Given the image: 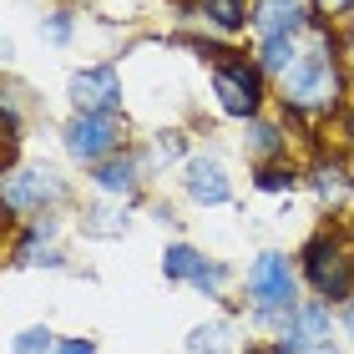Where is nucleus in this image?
Returning <instances> with one entry per match:
<instances>
[{
	"instance_id": "2",
	"label": "nucleus",
	"mask_w": 354,
	"mask_h": 354,
	"mask_svg": "<svg viewBox=\"0 0 354 354\" xmlns=\"http://www.w3.org/2000/svg\"><path fill=\"white\" fill-rule=\"evenodd\" d=\"M304 273L324 299H349L354 294V243L344 233H319L304 248Z\"/></svg>"
},
{
	"instance_id": "17",
	"label": "nucleus",
	"mask_w": 354,
	"mask_h": 354,
	"mask_svg": "<svg viewBox=\"0 0 354 354\" xmlns=\"http://www.w3.org/2000/svg\"><path fill=\"white\" fill-rule=\"evenodd\" d=\"M314 192H319L324 203H339V198H344V172L334 167V162L319 167V172H314Z\"/></svg>"
},
{
	"instance_id": "12",
	"label": "nucleus",
	"mask_w": 354,
	"mask_h": 354,
	"mask_svg": "<svg viewBox=\"0 0 354 354\" xmlns=\"http://www.w3.org/2000/svg\"><path fill=\"white\" fill-rule=\"evenodd\" d=\"M253 26H259L263 41H273V36H294V30H299V0H263L259 15H253Z\"/></svg>"
},
{
	"instance_id": "1",
	"label": "nucleus",
	"mask_w": 354,
	"mask_h": 354,
	"mask_svg": "<svg viewBox=\"0 0 354 354\" xmlns=\"http://www.w3.org/2000/svg\"><path fill=\"white\" fill-rule=\"evenodd\" d=\"M283 102L294 111H329L339 102V66L324 51L299 56L294 66L283 71Z\"/></svg>"
},
{
	"instance_id": "14",
	"label": "nucleus",
	"mask_w": 354,
	"mask_h": 354,
	"mask_svg": "<svg viewBox=\"0 0 354 354\" xmlns=\"http://www.w3.org/2000/svg\"><path fill=\"white\" fill-rule=\"evenodd\" d=\"M299 61V51H294V36H273V41H263V56H259V66L263 71H273V76H283L288 66Z\"/></svg>"
},
{
	"instance_id": "3",
	"label": "nucleus",
	"mask_w": 354,
	"mask_h": 354,
	"mask_svg": "<svg viewBox=\"0 0 354 354\" xmlns=\"http://www.w3.org/2000/svg\"><path fill=\"white\" fill-rule=\"evenodd\" d=\"M207 56H218V71H213V91H218V102L228 117H253L263 102V76L259 66H248L238 51H207Z\"/></svg>"
},
{
	"instance_id": "21",
	"label": "nucleus",
	"mask_w": 354,
	"mask_h": 354,
	"mask_svg": "<svg viewBox=\"0 0 354 354\" xmlns=\"http://www.w3.org/2000/svg\"><path fill=\"white\" fill-rule=\"evenodd\" d=\"M177 157H183V137L177 132H162L152 142V162H177Z\"/></svg>"
},
{
	"instance_id": "25",
	"label": "nucleus",
	"mask_w": 354,
	"mask_h": 354,
	"mask_svg": "<svg viewBox=\"0 0 354 354\" xmlns=\"http://www.w3.org/2000/svg\"><path fill=\"white\" fill-rule=\"evenodd\" d=\"M344 329H349V339H354V299H349V309H344Z\"/></svg>"
},
{
	"instance_id": "23",
	"label": "nucleus",
	"mask_w": 354,
	"mask_h": 354,
	"mask_svg": "<svg viewBox=\"0 0 354 354\" xmlns=\"http://www.w3.org/2000/svg\"><path fill=\"white\" fill-rule=\"evenodd\" d=\"M314 6H319V15H349L354 0H314Z\"/></svg>"
},
{
	"instance_id": "22",
	"label": "nucleus",
	"mask_w": 354,
	"mask_h": 354,
	"mask_svg": "<svg viewBox=\"0 0 354 354\" xmlns=\"http://www.w3.org/2000/svg\"><path fill=\"white\" fill-rule=\"evenodd\" d=\"M46 36H51V41H71V15H66V10H56L51 21H46Z\"/></svg>"
},
{
	"instance_id": "26",
	"label": "nucleus",
	"mask_w": 354,
	"mask_h": 354,
	"mask_svg": "<svg viewBox=\"0 0 354 354\" xmlns=\"http://www.w3.org/2000/svg\"><path fill=\"white\" fill-rule=\"evenodd\" d=\"M279 354H288V349H279ZM299 354H339V349H329V344H319V349H299Z\"/></svg>"
},
{
	"instance_id": "11",
	"label": "nucleus",
	"mask_w": 354,
	"mask_h": 354,
	"mask_svg": "<svg viewBox=\"0 0 354 354\" xmlns=\"http://www.w3.org/2000/svg\"><path fill=\"white\" fill-rule=\"evenodd\" d=\"M91 183L102 187V192H117V198H127V192H137V183H142V157H132V152H111L106 162L91 167Z\"/></svg>"
},
{
	"instance_id": "15",
	"label": "nucleus",
	"mask_w": 354,
	"mask_h": 354,
	"mask_svg": "<svg viewBox=\"0 0 354 354\" xmlns=\"http://www.w3.org/2000/svg\"><path fill=\"white\" fill-rule=\"evenodd\" d=\"M203 15L213 21L218 30H238L248 21V10H243V0H203Z\"/></svg>"
},
{
	"instance_id": "18",
	"label": "nucleus",
	"mask_w": 354,
	"mask_h": 354,
	"mask_svg": "<svg viewBox=\"0 0 354 354\" xmlns=\"http://www.w3.org/2000/svg\"><path fill=\"white\" fill-rule=\"evenodd\" d=\"M46 349H51V329H21V334H15V354H46Z\"/></svg>"
},
{
	"instance_id": "16",
	"label": "nucleus",
	"mask_w": 354,
	"mask_h": 354,
	"mask_svg": "<svg viewBox=\"0 0 354 354\" xmlns=\"http://www.w3.org/2000/svg\"><path fill=\"white\" fill-rule=\"evenodd\" d=\"M248 147H253V157H273L283 147V132L268 122H248Z\"/></svg>"
},
{
	"instance_id": "8",
	"label": "nucleus",
	"mask_w": 354,
	"mask_h": 354,
	"mask_svg": "<svg viewBox=\"0 0 354 354\" xmlns=\"http://www.w3.org/2000/svg\"><path fill=\"white\" fill-rule=\"evenodd\" d=\"M162 273L177 283H192V288H203V294H218L223 288V263H207L198 248H187V243H172L162 253Z\"/></svg>"
},
{
	"instance_id": "19",
	"label": "nucleus",
	"mask_w": 354,
	"mask_h": 354,
	"mask_svg": "<svg viewBox=\"0 0 354 354\" xmlns=\"http://www.w3.org/2000/svg\"><path fill=\"white\" fill-rule=\"evenodd\" d=\"M253 183H259L263 192H288V187L299 183V177L288 172V167H259V177H253Z\"/></svg>"
},
{
	"instance_id": "6",
	"label": "nucleus",
	"mask_w": 354,
	"mask_h": 354,
	"mask_svg": "<svg viewBox=\"0 0 354 354\" xmlns=\"http://www.w3.org/2000/svg\"><path fill=\"white\" fill-rule=\"evenodd\" d=\"M66 152L76 157V162H106L111 152H122V127L102 117V111H76V117L66 122Z\"/></svg>"
},
{
	"instance_id": "13",
	"label": "nucleus",
	"mask_w": 354,
	"mask_h": 354,
	"mask_svg": "<svg viewBox=\"0 0 354 354\" xmlns=\"http://www.w3.org/2000/svg\"><path fill=\"white\" fill-rule=\"evenodd\" d=\"M228 324H223V319H213V324H198V329H192L187 334V354H228Z\"/></svg>"
},
{
	"instance_id": "4",
	"label": "nucleus",
	"mask_w": 354,
	"mask_h": 354,
	"mask_svg": "<svg viewBox=\"0 0 354 354\" xmlns=\"http://www.w3.org/2000/svg\"><path fill=\"white\" fill-rule=\"evenodd\" d=\"M248 299L259 319H288L294 314V268H288L283 253H259L248 268Z\"/></svg>"
},
{
	"instance_id": "5",
	"label": "nucleus",
	"mask_w": 354,
	"mask_h": 354,
	"mask_svg": "<svg viewBox=\"0 0 354 354\" xmlns=\"http://www.w3.org/2000/svg\"><path fill=\"white\" fill-rule=\"evenodd\" d=\"M66 198V183H61V172L56 167H21V172H10L6 177V192H0V203L10 207V213H46L51 203Z\"/></svg>"
},
{
	"instance_id": "20",
	"label": "nucleus",
	"mask_w": 354,
	"mask_h": 354,
	"mask_svg": "<svg viewBox=\"0 0 354 354\" xmlns=\"http://www.w3.org/2000/svg\"><path fill=\"white\" fill-rule=\"evenodd\" d=\"M117 213H106V207H91L86 213V233H102V238H117V233H127V223H111Z\"/></svg>"
},
{
	"instance_id": "24",
	"label": "nucleus",
	"mask_w": 354,
	"mask_h": 354,
	"mask_svg": "<svg viewBox=\"0 0 354 354\" xmlns=\"http://www.w3.org/2000/svg\"><path fill=\"white\" fill-rule=\"evenodd\" d=\"M56 354H96V339H66Z\"/></svg>"
},
{
	"instance_id": "7",
	"label": "nucleus",
	"mask_w": 354,
	"mask_h": 354,
	"mask_svg": "<svg viewBox=\"0 0 354 354\" xmlns=\"http://www.w3.org/2000/svg\"><path fill=\"white\" fill-rule=\"evenodd\" d=\"M66 96H71L76 111H102V117H111V111L122 106V76H117V66H86V71L71 76Z\"/></svg>"
},
{
	"instance_id": "10",
	"label": "nucleus",
	"mask_w": 354,
	"mask_h": 354,
	"mask_svg": "<svg viewBox=\"0 0 354 354\" xmlns=\"http://www.w3.org/2000/svg\"><path fill=\"white\" fill-rule=\"evenodd\" d=\"M187 198L203 203V207H218V203L233 198L228 172H223L218 157H192V162H187Z\"/></svg>"
},
{
	"instance_id": "9",
	"label": "nucleus",
	"mask_w": 354,
	"mask_h": 354,
	"mask_svg": "<svg viewBox=\"0 0 354 354\" xmlns=\"http://www.w3.org/2000/svg\"><path fill=\"white\" fill-rule=\"evenodd\" d=\"M324 339H329V309L324 304H304V309H294L283 319V329H279V349H288V354L319 349Z\"/></svg>"
}]
</instances>
